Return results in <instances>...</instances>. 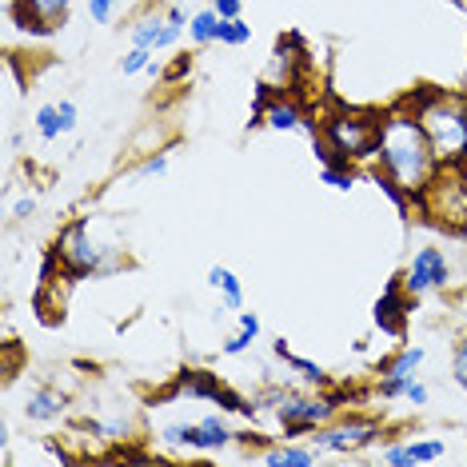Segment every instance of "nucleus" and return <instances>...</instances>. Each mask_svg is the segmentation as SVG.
<instances>
[{"label": "nucleus", "mask_w": 467, "mask_h": 467, "mask_svg": "<svg viewBox=\"0 0 467 467\" xmlns=\"http://www.w3.org/2000/svg\"><path fill=\"white\" fill-rule=\"evenodd\" d=\"M376 156H379L376 176L391 180L400 192H408V200L420 196L428 188V180L435 176V168H440V156L431 152V140L423 136L420 120L411 112H388L379 120Z\"/></svg>", "instance_id": "obj_1"}, {"label": "nucleus", "mask_w": 467, "mask_h": 467, "mask_svg": "<svg viewBox=\"0 0 467 467\" xmlns=\"http://www.w3.org/2000/svg\"><path fill=\"white\" fill-rule=\"evenodd\" d=\"M408 109L420 120L423 136L431 140V152L440 156V164L467 161V97L435 88V92L411 97Z\"/></svg>", "instance_id": "obj_2"}, {"label": "nucleus", "mask_w": 467, "mask_h": 467, "mask_svg": "<svg viewBox=\"0 0 467 467\" xmlns=\"http://www.w3.org/2000/svg\"><path fill=\"white\" fill-rule=\"evenodd\" d=\"M97 220L80 216L57 236V248H52V264L60 268L65 280H84V275H112L124 268V248L116 244L97 240Z\"/></svg>", "instance_id": "obj_3"}, {"label": "nucleus", "mask_w": 467, "mask_h": 467, "mask_svg": "<svg viewBox=\"0 0 467 467\" xmlns=\"http://www.w3.org/2000/svg\"><path fill=\"white\" fill-rule=\"evenodd\" d=\"M411 204H420L423 216L443 232H467V161L440 164L428 188L411 196Z\"/></svg>", "instance_id": "obj_4"}, {"label": "nucleus", "mask_w": 467, "mask_h": 467, "mask_svg": "<svg viewBox=\"0 0 467 467\" xmlns=\"http://www.w3.org/2000/svg\"><path fill=\"white\" fill-rule=\"evenodd\" d=\"M379 120H384V116H376V112H332L320 124V136L344 156V161L359 164V161H371V156H376Z\"/></svg>", "instance_id": "obj_5"}, {"label": "nucleus", "mask_w": 467, "mask_h": 467, "mask_svg": "<svg viewBox=\"0 0 467 467\" xmlns=\"http://www.w3.org/2000/svg\"><path fill=\"white\" fill-rule=\"evenodd\" d=\"M275 420H280L284 435H312L324 423L336 420V400L320 396H300V391H275Z\"/></svg>", "instance_id": "obj_6"}, {"label": "nucleus", "mask_w": 467, "mask_h": 467, "mask_svg": "<svg viewBox=\"0 0 467 467\" xmlns=\"http://www.w3.org/2000/svg\"><path fill=\"white\" fill-rule=\"evenodd\" d=\"M232 440L236 435L220 416H204L196 423H164L161 428V448L168 451H224Z\"/></svg>", "instance_id": "obj_7"}, {"label": "nucleus", "mask_w": 467, "mask_h": 467, "mask_svg": "<svg viewBox=\"0 0 467 467\" xmlns=\"http://www.w3.org/2000/svg\"><path fill=\"white\" fill-rule=\"evenodd\" d=\"M379 440V420H364V416H348V420H336V423H324L320 431H312V443L320 451H332V455H356L371 448Z\"/></svg>", "instance_id": "obj_8"}, {"label": "nucleus", "mask_w": 467, "mask_h": 467, "mask_svg": "<svg viewBox=\"0 0 467 467\" xmlns=\"http://www.w3.org/2000/svg\"><path fill=\"white\" fill-rule=\"evenodd\" d=\"M451 284V260L443 248H435V244H423V248L411 256L408 272H403V292L411 296V300H420V296H431V292H443Z\"/></svg>", "instance_id": "obj_9"}, {"label": "nucleus", "mask_w": 467, "mask_h": 467, "mask_svg": "<svg viewBox=\"0 0 467 467\" xmlns=\"http://www.w3.org/2000/svg\"><path fill=\"white\" fill-rule=\"evenodd\" d=\"M68 5H72V0H16V5H13V20L25 28V33L48 36V33H57V28L68 20Z\"/></svg>", "instance_id": "obj_10"}, {"label": "nucleus", "mask_w": 467, "mask_h": 467, "mask_svg": "<svg viewBox=\"0 0 467 467\" xmlns=\"http://www.w3.org/2000/svg\"><path fill=\"white\" fill-rule=\"evenodd\" d=\"M180 36H184V25H176L172 16H161V13H152V16H140V20H132V28H129V40L136 48H152V52H164V48H172L180 45Z\"/></svg>", "instance_id": "obj_11"}, {"label": "nucleus", "mask_w": 467, "mask_h": 467, "mask_svg": "<svg viewBox=\"0 0 467 467\" xmlns=\"http://www.w3.org/2000/svg\"><path fill=\"white\" fill-rule=\"evenodd\" d=\"M408 300L411 296L403 292V280L388 284V292L376 300V327L379 332H388V336L403 332V324H408Z\"/></svg>", "instance_id": "obj_12"}, {"label": "nucleus", "mask_w": 467, "mask_h": 467, "mask_svg": "<svg viewBox=\"0 0 467 467\" xmlns=\"http://www.w3.org/2000/svg\"><path fill=\"white\" fill-rule=\"evenodd\" d=\"M304 65V48H300V40L288 36V40H280L272 52V72L264 77V84L268 88H292L296 84V68Z\"/></svg>", "instance_id": "obj_13"}, {"label": "nucleus", "mask_w": 467, "mask_h": 467, "mask_svg": "<svg viewBox=\"0 0 467 467\" xmlns=\"http://www.w3.org/2000/svg\"><path fill=\"white\" fill-rule=\"evenodd\" d=\"M264 124L275 132H307V136H320V124H312L307 116L296 109L292 100H272L268 109H264Z\"/></svg>", "instance_id": "obj_14"}, {"label": "nucleus", "mask_w": 467, "mask_h": 467, "mask_svg": "<svg viewBox=\"0 0 467 467\" xmlns=\"http://www.w3.org/2000/svg\"><path fill=\"white\" fill-rule=\"evenodd\" d=\"M65 408H68V400L60 396L57 388H36L20 411H25V420H33V423H52V420L65 416Z\"/></svg>", "instance_id": "obj_15"}, {"label": "nucleus", "mask_w": 467, "mask_h": 467, "mask_svg": "<svg viewBox=\"0 0 467 467\" xmlns=\"http://www.w3.org/2000/svg\"><path fill=\"white\" fill-rule=\"evenodd\" d=\"M208 284L220 292L224 312H244V284L236 280V272H228L224 264H212V268H208Z\"/></svg>", "instance_id": "obj_16"}, {"label": "nucleus", "mask_w": 467, "mask_h": 467, "mask_svg": "<svg viewBox=\"0 0 467 467\" xmlns=\"http://www.w3.org/2000/svg\"><path fill=\"white\" fill-rule=\"evenodd\" d=\"M220 25H224V16H220L216 8H200V13L188 20V40H192L196 48L220 45Z\"/></svg>", "instance_id": "obj_17"}, {"label": "nucleus", "mask_w": 467, "mask_h": 467, "mask_svg": "<svg viewBox=\"0 0 467 467\" xmlns=\"http://www.w3.org/2000/svg\"><path fill=\"white\" fill-rule=\"evenodd\" d=\"M423 359H428V348H423V344L400 348V352H396V356H391V359H388V364H384V368H379V376H396V379H403V376H420Z\"/></svg>", "instance_id": "obj_18"}, {"label": "nucleus", "mask_w": 467, "mask_h": 467, "mask_svg": "<svg viewBox=\"0 0 467 467\" xmlns=\"http://www.w3.org/2000/svg\"><path fill=\"white\" fill-rule=\"evenodd\" d=\"M275 359H284V364H288L296 376L304 379V384H316V388H327V371L320 368V364H312V359H300V356H292L288 352V344H284V339H275Z\"/></svg>", "instance_id": "obj_19"}, {"label": "nucleus", "mask_w": 467, "mask_h": 467, "mask_svg": "<svg viewBox=\"0 0 467 467\" xmlns=\"http://www.w3.org/2000/svg\"><path fill=\"white\" fill-rule=\"evenodd\" d=\"M260 460L272 463V467H280V463L284 467H312L316 460H320V448H316V443L312 448H288V443H284V448H268Z\"/></svg>", "instance_id": "obj_20"}, {"label": "nucleus", "mask_w": 467, "mask_h": 467, "mask_svg": "<svg viewBox=\"0 0 467 467\" xmlns=\"http://www.w3.org/2000/svg\"><path fill=\"white\" fill-rule=\"evenodd\" d=\"M36 136H40V140H45V144H52V140H60V136H68L65 132V116H60V109H57V104H40V109H36Z\"/></svg>", "instance_id": "obj_21"}, {"label": "nucleus", "mask_w": 467, "mask_h": 467, "mask_svg": "<svg viewBox=\"0 0 467 467\" xmlns=\"http://www.w3.org/2000/svg\"><path fill=\"white\" fill-rule=\"evenodd\" d=\"M320 180H324L327 188H336V192H352L356 172H352V164H324L320 168Z\"/></svg>", "instance_id": "obj_22"}, {"label": "nucleus", "mask_w": 467, "mask_h": 467, "mask_svg": "<svg viewBox=\"0 0 467 467\" xmlns=\"http://www.w3.org/2000/svg\"><path fill=\"white\" fill-rule=\"evenodd\" d=\"M408 448H411V460L416 463H435L448 455V443L443 440H408Z\"/></svg>", "instance_id": "obj_23"}, {"label": "nucleus", "mask_w": 467, "mask_h": 467, "mask_svg": "<svg viewBox=\"0 0 467 467\" xmlns=\"http://www.w3.org/2000/svg\"><path fill=\"white\" fill-rule=\"evenodd\" d=\"M252 40V25H244V20H224L220 25V45H228V48H244Z\"/></svg>", "instance_id": "obj_24"}, {"label": "nucleus", "mask_w": 467, "mask_h": 467, "mask_svg": "<svg viewBox=\"0 0 467 467\" xmlns=\"http://www.w3.org/2000/svg\"><path fill=\"white\" fill-rule=\"evenodd\" d=\"M152 57H156V52L152 48H129V57H124L120 60V72H124V77H136V72H148V65H152Z\"/></svg>", "instance_id": "obj_25"}, {"label": "nucleus", "mask_w": 467, "mask_h": 467, "mask_svg": "<svg viewBox=\"0 0 467 467\" xmlns=\"http://www.w3.org/2000/svg\"><path fill=\"white\" fill-rule=\"evenodd\" d=\"M168 161H172V156H168V152H152V156H144L140 168H136V172H132V180H152V176H164V172H168Z\"/></svg>", "instance_id": "obj_26"}, {"label": "nucleus", "mask_w": 467, "mask_h": 467, "mask_svg": "<svg viewBox=\"0 0 467 467\" xmlns=\"http://www.w3.org/2000/svg\"><path fill=\"white\" fill-rule=\"evenodd\" d=\"M379 460L391 463V467H411L416 460H411V448H408V440H400V443H388L384 451H379Z\"/></svg>", "instance_id": "obj_27"}, {"label": "nucleus", "mask_w": 467, "mask_h": 467, "mask_svg": "<svg viewBox=\"0 0 467 467\" xmlns=\"http://www.w3.org/2000/svg\"><path fill=\"white\" fill-rule=\"evenodd\" d=\"M451 376H455V384H460L467 391V336L455 344V356H451Z\"/></svg>", "instance_id": "obj_28"}, {"label": "nucleus", "mask_w": 467, "mask_h": 467, "mask_svg": "<svg viewBox=\"0 0 467 467\" xmlns=\"http://www.w3.org/2000/svg\"><path fill=\"white\" fill-rule=\"evenodd\" d=\"M252 344H256V336H248V332H236V336H228L224 344H220V352H224V356H244V352H248Z\"/></svg>", "instance_id": "obj_29"}, {"label": "nucleus", "mask_w": 467, "mask_h": 467, "mask_svg": "<svg viewBox=\"0 0 467 467\" xmlns=\"http://www.w3.org/2000/svg\"><path fill=\"white\" fill-rule=\"evenodd\" d=\"M116 5H120V0H88V16L97 20V25H109L116 16Z\"/></svg>", "instance_id": "obj_30"}, {"label": "nucleus", "mask_w": 467, "mask_h": 467, "mask_svg": "<svg viewBox=\"0 0 467 467\" xmlns=\"http://www.w3.org/2000/svg\"><path fill=\"white\" fill-rule=\"evenodd\" d=\"M212 8H216L224 20H236L244 13V0H212Z\"/></svg>", "instance_id": "obj_31"}, {"label": "nucleus", "mask_w": 467, "mask_h": 467, "mask_svg": "<svg viewBox=\"0 0 467 467\" xmlns=\"http://www.w3.org/2000/svg\"><path fill=\"white\" fill-rule=\"evenodd\" d=\"M33 212H36V200H33V196H20L16 204H13V212H8V216H13V220H28Z\"/></svg>", "instance_id": "obj_32"}, {"label": "nucleus", "mask_w": 467, "mask_h": 467, "mask_svg": "<svg viewBox=\"0 0 467 467\" xmlns=\"http://www.w3.org/2000/svg\"><path fill=\"white\" fill-rule=\"evenodd\" d=\"M460 5H463V8H467V0H460Z\"/></svg>", "instance_id": "obj_33"}]
</instances>
